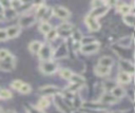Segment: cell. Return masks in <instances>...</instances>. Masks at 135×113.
Returning a JSON list of instances; mask_svg holds the SVG:
<instances>
[{
  "label": "cell",
  "mask_w": 135,
  "mask_h": 113,
  "mask_svg": "<svg viewBox=\"0 0 135 113\" xmlns=\"http://www.w3.org/2000/svg\"><path fill=\"white\" fill-rule=\"evenodd\" d=\"M54 97V102L57 107V109L61 112V113H71V106L68 103V99L64 98L61 94L55 95Z\"/></svg>",
  "instance_id": "obj_1"
},
{
  "label": "cell",
  "mask_w": 135,
  "mask_h": 113,
  "mask_svg": "<svg viewBox=\"0 0 135 113\" xmlns=\"http://www.w3.org/2000/svg\"><path fill=\"white\" fill-rule=\"evenodd\" d=\"M39 59L41 61H44V60H51L53 59V56H54V50L52 48L51 44L49 43H42L39 52L37 53Z\"/></svg>",
  "instance_id": "obj_2"
},
{
  "label": "cell",
  "mask_w": 135,
  "mask_h": 113,
  "mask_svg": "<svg viewBox=\"0 0 135 113\" xmlns=\"http://www.w3.org/2000/svg\"><path fill=\"white\" fill-rule=\"evenodd\" d=\"M39 68H40V71L43 74L51 75V74H54L58 70V64L56 63V61H54L53 59H51V60L41 61L40 64H39Z\"/></svg>",
  "instance_id": "obj_3"
},
{
  "label": "cell",
  "mask_w": 135,
  "mask_h": 113,
  "mask_svg": "<svg viewBox=\"0 0 135 113\" xmlns=\"http://www.w3.org/2000/svg\"><path fill=\"white\" fill-rule=\"evenodd\" d=\"M37 19L35 17V15L33 14H22L20 16V18L18 19V24L21 29L22 27H28V26H32L34 23H36Z\"/></svg>",
  "instance_id": "obj_4"
},
{
  "label": "cell",
  "mask_w": 135,
  "mask_h": 113,
  "mask_svg": "<svg viewBox=\"0 0 135 113\" xmlns=\"http://www.w3.org/2000/svg\"><path fill=\"white\" fill-rule=\"evenodd\" d=\"M39 92L41 93L42 96L50 97V96H55V95L60 94L61 90L54 84H45V86L39 88Z\"/></svg>",
  "instance_id": "obj_5"
},
{
  "label": "cell",
  "mask_w": 135,
  "mask_h": 113,
  "mask_svg": "<svg viewBox=\"0 0 135 113\" xmlns=\"http://www.w3.org/2000/svg\"><path fill=\"white\" fill-rule=\"evenodd\" d=\"M15 64H16L15 57L12 54H9L4 59L0 60V70H2V71H12L15 68Z\"/></svg>",
  "instance_id": "obj_6"
},
{
  "label": "cell",
  "mask_w": 135,
  "mask_h": 113,
  "mask_svg": "<svg viewBox=\"0 0 135 113\" xmlns=\"http://www.w3.org/2000/svg\"><path fill=\"white\" fill-rule=\"evenodd\" d=\"M100 49V43L98 41H94L92 43H89V44H83L81 45L80 48V52L84 55H91V54H94V53H97Z\"/></svg>",
  "instance_id": "obj_7"
},
{
  "label": "cell",
  "mask_w": 135,
  "mask_h": 113,
  "mask_svg": "<svg viewBox=\"0 0 135 113\" xmlns=\"http://www.w3.org/2000/svg\"><path fill=\"white\" fill-rule=\"evenodd\" d=\"M81 107H83V108H85V109H88V110L101 111V112H102V111H105L107 108H108L107 105L100 102L99 100H98V101H84V102H82Z\"/></svg>",
  "instance_id": "obj_8"
},
{
  "label": "cell",
  "mask_w": 135,
  "mask_h": 113,
  "mask_svg": "<svg viewBox=\"0 0 135 113\" xmlns=\"http://www.w3.org/2000/svg\"><path fill=\"white\" fill-rule=\"evenodd\" d=\"M52 11H53V15L59 19H69L71 16V12L66 7L61 6V5H57L53 7Z\"/></svg>",
  "instance_id": "obj_9"
},
{
  "label": "cell",
  "mask_w": 135,
  "mask_h": 113,
  "mask_svg": "<svg viewBox=\"0 0 135 113\" xmlns=\"http://www.w3.org/2000/svg\"><path fill=\"white\" fill-rule=\"evenodd\" d=\"M84 22L88 26V29L92 32H96V31H99L100 30V22L98 21V19L90 16V15H86L84 17Z\"/></svg>",
  "instance_id": "obj_10"
},
{
  "label": "cell",
  "mask_w": 135,
  "mask_h": 113,
  "mask_svg": "<svg viewBox=\"0 0 135 113\" xmlns=\"http://www.w3.org/2000/svg\"><path fill=\"white\" fill-rule=\"evenodd\" d=\"M119 67H120V70L122 72H126V73H128L130 75L134 74V64H133V62L131 60L121 58L119 60Z\"/></svg>",
  "instance_id": "obj_11"
},
{
  "label": "cell",
  "mask_w": 135,
  "mask_h": 113,
  "mask_svg": "<svg viewBox=\"0 0 135 113\" xmlns=\"http://www.w3.org/2000/svg\"><path fill=\"white\" fill-rule=\"evenodd\" d=\"M133 4H134V2H132L131 4H127L124 2H115V7L123 16V15H127L129 13H132Z\"/></svg>",
  "instance_id": "obj_12"
},
{
  "label": "cell",
  "mask_w": 135,
  "mask_h": 113,
  "mask_svg": "<svg viewBox=\"0 0 135 113\" xmlns=\"http://www.w3.org/2000/svg\"><path fill=\"white\" fill-rule=\"evenodd\" d=\"M99 101L107 105V106H110V105H114V103H117L118 102V99L115 98L111 92H103L101 95H100V98H99Z\"/></svg>",
  "instance_id": "obj_13"
},
{
  "label": "cell",
  "mask_w": 135,
  "mask_h": 113,
  "mask_svg": "<svg viewBox=\"0 0 135 113\" xmlns=\"http://www.w3.org/2000/svg\"><path fill=\"white\" fill-rule=\"evenodd\" d=\"M68 48H66V44L63 42L61 43L57 49L56 51H54V56H53V59H63L65 57H68Z\"/></svg>",
  "instance_id": "obj_14"
},
{
  "label": "cell",
  "mask_w": 135,
  "mask_h": 113,
  "mask_svg": "<svg viewBox=\"0 0 135 113\" xmlns=\"http://www.w3.org/2000/svg\"><path fill=\"white\" fill-rule=\"evenodd\" d=\"M109 10H110V7L108 6V4H105V5L100 6V7H97V8H92L91 12L89 13V15L92 16V17H94V18H96V19H98L99 17L104 16L109 12Z\"/></svg>",
  "instance_id": "obj_15"
},
{
  "label": "cell",
  "mask_w": 135,
  "mask_h": 113,
  "mask_svg": "<svg viewBox=\"0 0 135 113\" xmlns=\"http://www.w3.org/2000/svg\"><path fill=\"white\" fill-rule=\"evenodd\" d=\"M4 30H5L7 39L16 38V37L20 34V32H21V27H20L19 25H17V24L11 25V26H8V27H6V29H4Z\"/></svg>",
  "instance_id": "obj_16"
},
{
  "label": "cell",
  "mask_w": 135,
  "mask_h": 113,
  "mask_svg": "<svg viewBox=\"0 0 135 113\" xmlns=\"http://www.w3.org/2000/svg\"><path fill=\"white\" fill-rule=\"evenodd\" d=\"M133 75H130L126 72H122L120 71L118 74H117V77H116V81L119 83V84H126V83H129L132 79Z\"/></svg>",
  "instance_id": "obj_17"
},
{
  "label": "cell",
  "mask_w": 135,
  "mask_h": 113,
  "mask_svg": "<svg viewBox=\"0 0 135 113\" xmlns=\"http://www.w3.org/2000/svg\"><path fill=\"white\" fill-rule=\"evenodd\" d=\"M49 7L43 3V2H40L38 3V6L36 7V12H35V17L36 19H42L45 15V13L47 12Z\"/></svg>",
  "instance_id": "obj_18"
},
{
  "label": "cell",
  "mask_w": 135,
  "mask_h": 113,
  "mask_svg": "<svg viewBox=\"0 0 135 113\" xmlns=\"http://www.w3.org/2000/svg\"><path fill=\"white\" fill-rule=\"evenodd\" d=\"M94 73L99 77H104V76H108L111 73V69L97 64V65L94 67Z\"/></svg>",
  "instance_id": "obj_19"
},
{
  "label": "cell",
  "mask_w": 135,
  "mask_h": 113,
  "mask_svg": "<svg viewBox=\"0 0 135 113\" xmlns=\"http://www.w3.org/2000/svg\"><path fill=\"white\" fill-rule=\"evenodd\" d=\"M110 92H111V94H112L115 98H117L118 100H119L120 98H122V97L126 95V90H124L121 86H115Z\"/></svg>",
  "instance_id": "obj_20"
},
{
  "label": "cell",
  "mask_w": 135,
  "mask_h": 113,
  "mask_svg": "<svg viewBox=\"0 0 135 113\" xmlns=\"http://www.w3.org/2000/svg\"><path fill=\"white\" fill-rule=\"evenodd\" d=\"M132 43H133V35L123 36V37H121V38L118 40V42H117V44H118L119 46H121V48H129Z\"/></svg>",
  "instance_id": "obj_21"
},
{
  "label": "cell",
  "mask_w": 135,
  "mask_h": 113,
  "mask_svg": "<svg viewBox=\"0 0 135 113\" xmlns=\"http://www.w3.org/2000/svg\"><path fill=\"white\" fill-rule=\"evenodd\" d=\"M98 64L111 69L112 65L114 64V59H113L112 57H110V56H102V57L99 58V60H98Z\"/></svg>",
  "instance_id": "obj_22"
},
{
  "label": "cell",
  "mask_w": 135,
  "mask_h": 113,
  "mask_svg": "<svg viewBox=\"0 0 135 113\" xmlns=\"http://www.w3.org/2000/svg\"><path fill=\"white\" fill-rule=\"evenodd\" d=\"M41 45H42V42L41 41H39V40H33L28 44V51L32 54H37L39 52Z\"/></svg>",
  "instance_id": "obj_23"
},
{
  "label": "cell",
  "mask_w": 135,
  "mask_h": 113,
  "mask_svg": "<svg viewBox=\"0 0 135 113\" xmlns=\"http://www.w3.org/2000/svg\"><path fill=\"white\" fill-rule=\"evenodd\" d=\"M70 81H71V83H77L80 86H84V83H85V79L83 78V76H81L79 74H75V73H73V75L71 76Z\"/></svg>",
  "instance_id": "obj_24"
},
{
  "label": "cell",
  "mask_w": 135,
  "mask_h": 113,
  "mask_svg": "<svg viewBox=\"0 0 135 113\" xmlns=\"http://www.w3.org/2000/svg\"><path fill=\"white\" fill-rule=\"evenodd\" d=\"M122 21L124 22V24H127L129 26H133L134 25V21H135L134 13H129L127 15H123L122 16Z\"/></svg>",
  "instance_id": "obj_25"
},
{
  "label": "cell",
  "mask_w": 135,
  "mask_h": 113,
  "mask_svg": "<svg viewBox=\"0 0 135 113\" xmlns=\"http://www.w3.org/2000/svg\"><path fill=\"white\" fill-rule=\"evenodd\" d=\"M50 98L49 97H44V96H42L39 100H38V103H37V108L39 109V110H41V111H43L44 109H46L49 106H50Z\"/></svg>",
  "instance_id": "obj_26"
},
{
  "label": "cell",
  "mask_w": 135,
  "mask_h": 113,
  "mask_svg": "<svg viewBox=\"0 0 135 113\" xmlns=\"http://www.w3.org/2000/svg\"><path fill=\"white\" fill-rule=\"evenodd\" d=\"M17 15H18L17 12H16L15 10L11 8V7L5 8V10L3 11V17H4V19H7V20H12V19L16 18Z\"/></svg>",
  "instance_id": "obj_27"
},
{
  "label": "cell",
  "mask_w": 135,
  "mask_h": 113,
  "mask_svg": "<svg viewBox=\"0 0 135 113\" xmlns=\"http://www.w3.org/2000/svg\"><path fill=\"white\" fill-rule=\"evenodd\" d=\"M52 27L53 26L49 21H41L40 24H39V31L44 35H46L52 30Z\"/></svg>",
  "instance_id": "obj_28"
},
{
  "label": "cell",
  "mask_w": 135,
  "mask_h": 113,
  "mask_svg": "<svg viewBox=\"0 0 135 113\" xmlns=\"http://www.w3.org/2000/svg\"><path fill=\"white\" fill-rule=\"evenodd\" d=\"M73 24L69 23V22H63L61 24H59V26L57 27V31L60 32H72L73 31Z\"/></svg>",
  "instance_id": "obj_29"
},
{
  "label": "cell",
  "mask_w": 135,
  "mask_h": 113,
  "mask_svg": "<svg viewBox=\"0 0 135 113\" xmlns=\"http://www.w3.org/2000/svg\"><path fill=\"white\" fill-rule=\"evenodd\" d=\"M73 71L72 70H70V69H60V71H59V74H60V76L63 78V79H66V80H70V78H71V76L73 75Z\"/></svg>",
  "instance_id": "obj_30"
},
{
  "label": "cell",
  "mask_w": 135,
  "mask_h": 113,
  "mask_svg": "<svg viewBox=\"0 0 135 113\" xmlns=\"http://www.w3.org/2000/svg\"><path fill=\"white\" fill-rule=\"evenodd\" d=\"M71 37L73 39V42H80L82 37H83V35L81 34V32L79 30H76V31H72Z\"/></svg>",
  "instance_id": "obj_31"
},
{
  "label": "cell",
  "mask_w": 135,
  "mask_h": 113,
  "mask_svg": "<svg viewBox=\"0 0 135 113\" xmlns=\"http://www.w3.org/2000/svg\"><path fill=\"white\" fill-rule=\"evenodd\" d=\"M57 37H58V31H57V29H54V27H52V30L45 35V38H46V40H49V41H53V40H55Z\"/></svg>",
  "instance_id": "obj_32"
},
{
  "label": "cell",
  "mask_w": 135,
  "mask_h": 113,
  "mask_svg": "<svg viewBox=\"0 0 135 113\" xmlns=\"http://www.w3.org/2000/svg\"><path fill=\"white\" fill-rule=\"evenodd\" d=\"M31 91H32V87H31V84L25 83V82H23V84H22L21 88L19 89V92H20L21 94H23V95H25V94H30Z\"/></svg>",
  "instance_id": "obj_33"
},
{
  "label": "cell",
  "mask_w": 135,
  "mask_h": 113,
  "mask_svg": "<svg viewBox=\"0 0 135 113\" xmlns=\"http://www.w3.org/2000/svg\"><path fill=\"white\" fill-rule=\"evenodd\" d=\"M0 98L1 99H9L12 98V92L7 89H0Z\"/></svg>",
  "instance_id": "obj_34"
},
{
  "label": "cell",
  "mask_w": 135,
  "mask_h": 113,
  "mask_svg": "<svg viewBox=\"0 0 135 113\" xmlns=\"http://www.w3.org/2000/svg\"><path fill=\"white\" fill-rule=\"evenodd\" d=\"M11 2V8H13V10H15L16 12L22 6V4L24 3V2H22V1H20V0H12V1H9Z\"/></svg>",
  "instance_id": "obj_35"
},
{
  "label": "cell",
  "mask_w": 135,
  "mask_h": 113,
  "mask_svg": "<svg viewBox=\"0 0 135 113\" xmlns=\"http://www.w3.org/2000/svg\"><path fill=\"white\" fill-rule=\"evenodd\" d=\"M94 41H96L94 37H92V36H84V37H82V39H81L80 43H81V45H83V44L92 43V42H94Z\"/></svg>",
  "instance_id": "obj_36"
},
{
  "label": "cell",
  "mask_w": 135,
  "mask_h": 113,
  "mask_svg": "<svg viewBox=\"0 0 135 113\" xmlns=\"http://www.w3.org/2000/svg\"><path fill=\"white\" fill-rule=\"evenodd\" d=\"M107 2L105 1H100V0H94L91 2V7L92 8H97V7H100V6H103L105 5Z\"/></svg>",
  "instance_id": "obj_37"
},
{
  "label": "cell",
  "mask_w": 135,
  "mask_h": 113,
  "mask_svg": "<svg viewBox=\"0 0 135 113\" xmlns=\"http://www.w3.org/2000/svg\"><path fill=\"white\" fill-rule=\"evenodd\" d=\"M23 84V81L22 80H20V79H17V80H14L12 83H11V87L14 89V90H16V91H19V89L21 88V86Z\"/></svg>",
  "instance_id": "obj_38"
},
{
  "label": "cell",
  "mask_w": 135,
  "mask_h": 113,
  "mask_svg": "<svg viewBox=\"0 0 135 113\" xmlns=\"http://www.w3.org/2000/svg\"><path fill=\"white\" fill-rule=\"evenodd\" d=\"M11 54V52L8 51V50H6V49H0V60H2V59H4L6 56H8Z\"/></svg>",
  "instance_id": "obj_39"
},
{
  "label": "cell",
  "mask_w": 135,
  "mask_h": 113,
  "mask_svg": "<svg viewBox=\"0 0 135 113\" xmlns=\"http://www.w3.org/2000/svg\"><path fill=\"white\" fill-rule=\"evenodd\" d=\"M27 113H44L43 111L39 110L37 107H33V106H30L27 108Z\"/></svg>",
  "instance_id": "obj_40"
},
{
  "label": "cell",
  "mask_w": 135,
  "mask_h": 113,
  "mask_svg": "<svg viewBox=\"0 0 135 113\" xmlns=\"http://www.w3.org/2000/svg\"><path fill=\"white\" fill-rule=\"evenodd\" d=\"M7 39L6 37V33L4 29H0V41H5Z\"/></svg>",
  "instance_id": "obj_41"
},
{
  "label": "cell",
  "mask_w": 135,
  "mask_h": 113,
  "mask_svg": "<svg viewBox=\"0 0 135 113\" xmlns=\"http://www.w3.org/2000/svg\"><path fill=\"white\" fill-rule=\"evenodd\" d=\"M74 50H76V51H79L80 50V48H81V43L80 42H74Z\"/></svg>",
  "instance_id": "obj_42"
},
{
  "label": "cell",
  "mask_w": 135,
  "mask_h": 113,
  "mask_svg": "<svg viewBox=\"0 0 135 113\" xmlns=\"http://www.w3.org/2000/svg\"><path fill=\"white\" fill-rule=\"evenodd\" d=\"M129 95H130L131 101H133V100H134V97H133V90H130V91H129Z\"/></svg>",
  "instance_id": "obj_43"
},
{
  "label": "cell",
  "mask_w": 135,
  "mask_h": 113,
  "mask_svg": "<svg viewBox=\"0 0 135 113\" xmlns=\"http://www.w3.org/2000/svg\"><path fill=\"white\" fill-rule=\"evenodd\" d=\"M3 11H4V8L2 7V5H1V3H0V14H3Z\"/></svg>",
  "instance_id": "obj_44"
},
{
  "label": "cell",
  "mask_w": 135,
  "mask_h": 113,
  "mask_svg": "<svg viewBox=\"0 0 135 113\" xmlns=\"http://www.w3.org/2000/svg\"><path fill=\"white\" fill-rule=\"evenodd\" d=\"M4 20V17H3V14H0V21H3Z\"/></svg>",
  "instance_id": "obj_45"
},
{
  "label": "cell",
  "mask_w": 135,
  "mask_h": 113,
  "mask_svg": "<svg viewBox=\"0 0 135 113\" xmlns=\"http://www.w3.org/2000/svg\"><path fill=\"white\" fill-rule=\"evenodd\" d=\"M5 113H16V112H15L14 110H8V111H6Z\"/></svg>",
  "instance_id": "obj_46"
},
{
  "label": "cell",
  "mask_w": 135,
  "mask_h": 113,
  "mask_svg": "<svg viewBox=\"0 0 135 113\" xmlns=\"http://www.w3.org/2000/svg\"><path fill=\"white\" fill-rule=\"evenodd\" d=\"M0 113H1V108H0Z\"/></svg>",
  "instance_id": "obj_47"
}]
</instances>
